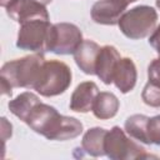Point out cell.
I'll return each instance as SVG.
<instances>
[{
  "instance_id": "obj_1",
  "label": "cell",
  "mask_w": 160,
  "mask_h": 160,
  "mask_svg": "<svg viewBox=\"0 0 160 160\" xmlns=\"http://www.w3.org/2000/svg\"><path fill=\"white\" fill-rule=\"evenodd\" d=\"M25 124L46 139L59 141L74 139L84 130L76 118L61 115L54 106L41 101L32 109Z\"/></svg>"
},
{
  "instance_id": "obj_2",
  "label": "cell",
  "mask_w": 160,
  "mask_h": 160,
  "mask_svg": "<svg viewBox=\"0 0 160 160\" xmlns=\"http://www.w3.org/2000/svg\"><path fill=\"white\" fill-rule=\"evenodd\" d=\"M45 61L42 52H35L5 62L0 70L1 92L11 96L12 88L34 89Z\"/></svg>"
},
{
  "instance_id": "obj_3",
  "label": "cell",
  "mask_w": 160,
  "mask_h": 160,
  "mask_svg": "<svg viewBox=\"0 0 160 160\" xmlns=\"http://www.w3.org/2000/svg\"><path fill=\"white\" fill-rule=\"evenodd\" d=\"M71 79V70L65 62L60 60H49L45 61L34 90L45 98L58 96L68 90Z\"/></svg>"
},
{
  "instance_id": "obj_4",
  "label": "cell",
  "mask_w": 160,
  "mask_h": 160,
  "mask_svg": "<svg viewBox=\"0 0 160 160\" xmlns=\"http://www.w3.org/2000/svg\"><path fill=\"white\" fill-rule=\"evenodd\" d=\"M156 21L158 12L154 8L139 5L124 12L119 19L118 25L126 38L139 40L146 38L155 30Z\"/></svg>"
},
{
  "instance_id": "obj_5",
  "label": "cell",
  "mask_w": 160,
  "mask_h": 160,
  "mask_svg": "<svg viewBox=\"0 0 160 160\" xmlns=\"http://www.w3.org/2000/svg\"><path fill=\"white\" fill-rule=\"evenodd\" d=\"M105 155L111 160H132L150 158L145 152V149L128 138L126 131L119 126H112L108 130L104 141Z\"/></svg>"
},
{
  "instance_id": "obj_6",
  "label": "cell",
  "mask_w": 160,
  "mask_h": 160,
  "mask_svg": "<svg viewBox=\"0 0 160 160\" xmlns=\"http://www.w3.org/2000/svg\"><path fill=\"white\" fill-rule=\"evenodd\" d=\"M81 42L82 32L75 24L56 22L50 28L46 42V51L58 55H74Z\"/></svg>"
},
{
  "instance_id": "obj_7",
  "label": "cell",
  "mask_w": 160,
  "mask_h": 160,
  "mask_svg": "<svg viewBox=\"0 0 160 160\" xmlns=\"http://www.w3.org/2000/svg\"><path fill=\"white\" fill-rule=\"evenodd\" d=\"M50 28V20L44 19L29 20L20 24L16 46L21 50H29L32 52L46 51V42Z\"/></svg>"
},
{
  "instance_id": "obj_8",
  "label": "cell",
  "mask_w": 160,
  "mask_h": 160,
  "mask_svg": "<svg viewBox=\"0 0 160 160\" xmlns=\"http://www.w3.org/2000/svg\"><path fill=\"white\" fill-rule=\"evenodd\" d=\"M5 9L8 15L19 24L36 19L50 20L46 5L39 0H14Z\"/></svg>"
},
{
  "instance_id": "obj_9",
  "label": "cell",
  "mask_w": 160,
  "mask_h": 160,
  "mask_svg": "<svg viewBox=\"0 0 160 160\" xmlns=\"http://www.w3.org/2000/svg\"><path fill=\"white\" fill-rule=\"evenodd\" d=\"M126 8V4L118 0H99L92 5L90 15L96 24L116 25Z\"/></svg>"
},
{
  "instance_id": "obj_10",
  "label": "cell",
  "mask_w": 160,
  "mask_h": 160,
  "mask_svg": "<svg viewBox=\"0 0 160 160\" xmlns=\"http://www.w3.org/2000/svg\"><path fill=\"white\" fill-rule=\"evenodd\" d=\"M120 54L112 45H105L100 48L96 65H95V75L106 85L112 84V75L118 61L120 60Z\"/></svg>"
},
{
  "instance_id": "obj_11",
  "label": "cell",
  "mask_w": 160,
  "mask_h": 160,
  "mask_svg": "<svg viewBox=\"0 0 160 160\" xmlns=\"http://www.w3.org/2000/svg\"><path fill=\"white\" fill-rule=\"evenodd\" d=\"M99 88L94 81H84L79 84L71 94L70 109L76 112H89L99 94Z\"/></svg>"
},
{
  "instance_id": "obj_12",
  "label": "cell",
  "mask_w": 160,
  "mask_h": 160,
  "mask_svg": "<svg viewBox=\"0 0 160 160\" xmlns=\"http://www.w3.org/2000/svg\"><path fill=\"white\" fill-rule=\"evenodd\" d=\"M136 79L138 71L134 61L130 58H120L112 75V82L115 86L122 94H128L135 88Z\"/></svg>"
},
{
  "instance_id": "obj_13",
  "label": "cell",
  "mask_w": 160,
  "mask_h": 160,
  "mask_svg": "<svg viewBox=\"0 0 160 160\" xmlns=\"http://www.w3.org/2000/svg\"><path fill=\"white\" fill-rule=\"evenodd\" d=\"M100 46L92 40H82L80 46L74 52V60L80 70L88 75H95L96 59Z\"/></svg>"
},
{
  "instance_id": "obj_14",
  "label": "cell",
  "mask_w": 160,
  "mask_h": 160,
  "mask_svg": "<svg viewBox=\"0 0 160 160\" xmlns=\"http://www.w3.org/2000/svg\"><path fill=\"white\" fill-rule=\"evenodd\" d=\"M119 106H120L119 99L112 92L101 91L98 94L91 111L95 115V118L100 120H108L118 114Z\"/></svg>"
},
{
  "instance_id": "obj_15",
  "label": "cell",
  "mask_w": 160,
  "mask_h": 160,
  "mask_svg": "<svg viewBox=\"0 0 160 160\" xmlns=\"http://www.w3.org/2000/svg\"><path fill=\"white\" fill-rule=\"evenodd\" d=\"M40 102V99L38 95H35L31 91H24L20 95H18L15 99L9 101V110L11 114H14L16 118H19L21 121H26L32 109Z\"/></svg>"
},
{
  "instance_id": "obj_16",
  "label": "cell",
  "mask_w": 160,
  "mask_h": 160,
  "mask_svg": "<svg viewBox=\"0 0 160 160\" xmlns=\"http://www.w3.org/2000/svg\"><path fill=\"white\" fill-rule=\"evenodd\" d=\"M108 130L104 128H91L89 129L81 140V148L82 150L94 158L98 156H102L105 155L104 151V141H105V136H106Z\"/></svg>"
},
{
  "instance_id": "obj_17",
  "label": "cell",
  "mask_w": 160,
  "mask_h": 160,
  "mask_svg": "<svg viewBox=\"0 0 160 160\" xmlns=\"http://www.w3.org/2000/svg\"><path fill=\"white\" fill-rule=\"evenodd\" d=\"M149 116L141 115V114H135L131 115L126 119L125 121V131L126 134L144 144H148L146 139V122H148Z\"/></svg>"
},
{
  "instance_id": "obj_18",
  "label": "cell",
  "mask_w": 160,
  "mask_h": 160,
  "mask_svg": "<svg viewBox=\"0 0 160 160\" xmlns=\"http://www.w3.org/2000/svg\"><path fill=\"white\" fill-rule=\"evenodd\" d=\"M141 99L146 105L151 108H160V85L148 81L142 89Z\"/></svg>"
},
{
  "instance_id": "obj_19",
  "label": "cell",
  "mask_w": 160,
  "mask_h": 160,
  "mask_svg": "<svg viewBox=\"0 0 160 160\" xmlns=\"http://www.w3.org/2000/svg\"><path fill=\"white\" fill-rule=\"evenodd\" d=\"M146 139H148V144L160 145V115L148 119Z\"/></svg>"
},
{
  "instance_id": "obj_20",
  "label": "cell",
  "mask_w": 160,
  "mask_h": 160,
  "mask_svg": "<svg viewBox=\"0 0 160 160\" xmlns=\"http://www.w3.org/2000/svg\"><path fill=\"white\" fill-rule=\"evenodd\" d=\"M148 79L149 82L160 85V58L154 59L148 66Z\"/></svg>"
},
{
  "instance_id": "obj_21",
  "label": "cell",
  "mask_w": 160,
  "mask_h": 160,
  "mask_svg": "<svg viewBox=\"0 0 160 160\" xmlns=\"http://www.w3.org/2000/svg\"><path fill=\"white\" fill-rule=\"evenodd\" d=\"M149 44L154 48V50L158 52L159 58H160V25L155 28V30L151 32L150 38H149Z\"/></svg>"
},
{
  "instance_id": "obj_22",
  "label": "cell",
  "mask_w": 160,
  "mask_h": 160,
  "mask_svg": "<svg viewBox=\"0 0 160 160\" xmlns=\"http://www.w3.org/2000/svg\"><path fill=\"white\" fill-rule=\"evenodd\" d=\"M14 0H0V5L2 6V8H6L9 4H11Z\"/></svg>"
},
{
  "instance_id": "obj_23",
  "label": "cell",
  "mask_w": 160,
  "mask_h": 160,
  "mask_svg": "<svg viewBox=\"0 0 160 160\" xmlns=\"http://www.w3.org/2000/svg\"><path fill=\"white\" fill-rule=\"evenodd\" d=\"M118 1H121V2H124V4H126V5H129V4H131V2H135L136 0H118Z\"/></svg>"
},
{
  "instance_id": "obj_24",
  "label": "cell",
  "mask_w": 160,
  "mask_h": 160,
  "mask_svg": "<svg viewBox=\"0 0 160 160\" xmlns=\"http://www.w3.org/2000/svg\"><path fill=\"white\" fill-rule=\"evenodd\" d=\"M39 1H40V2H42L44 5H48V4H50L52 0H39Z\"/></svg>"
},
{
  "instance_id": "obj_25",
  "label": "cell",
  "mask_w": 160,
  "mask_h": 160,
  "mask_svg": "<svg viewBox=\"0 0 160 160\" xmlns=\"http://www.w3.org/2000/svg\"><path fill=\"white\" fill-rule=\"evenodd\" d=\"M156 6L158 9H160V0H156Z\"/></svg>"
}]
</instances>
